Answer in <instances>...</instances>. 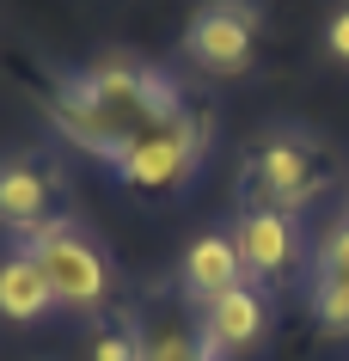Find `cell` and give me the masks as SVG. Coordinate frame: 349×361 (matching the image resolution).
I'll return each instance as SVG.
<instances>
[{"mask_svg":"<svg viewBox=\"0 0 349 361\" xmlns=\"http://www.w3.org/2000/svg\"><path fill=\"white\" fill-rule=\"evenodd\" d=\"M178 104H184V92H178L172 74L141 68V61H123V56L92 61L86 74H68V80H56L43 92V111L56 123V135L68 147L104 159L111 171L129 153V141L147 135L154 123H166Z\"/></svg>","mask_w":349,"mask_h":361,"instance_id":"cell-1","label":"cell"},{"mask_svg":"<svg viewBox=\"0 0 349 361\" xmlns=\"http://www.w3.org/2000/svg\"><path fill=\"white\" fill-rule=\"evenodd\" d=\"M325 190H331V159H325V147H319L312 135H300V129L264 135V141L245 153V171H239V196H245L252 209L300 214Z\"/></svg>","mask_w":349,"mask_h":361,"instance_id":"cell-2","label":"cell"},{"mask_svg":"<svg viewBox=\"0 0 349 361\" xmlns=\"http://www.w3.org/2000/svg\"><path fill=\"white\" fill-rule=\"evenodd\" d=\"M209 135H214L209 104H190V98H184L166 123H154L147 135L129 141V153L116 159V178H123L129 190H141V196H172V190H184L196 178L202 153H209Z\"/></svg>","mask_w":349,"mask_h":361,"instance_id":"cell-3","label":"cell"},{"mask_svg":"<svg viewBox=\"0 0 349 361\" xmlns=\"http://www.w3.org/2000/svg\"><path fill=\"white\" fill-rule=\"evenodd\" d=\"M25 251L43 264V276L56 288V306H68V312H104V306H111V294H116L111 257H104L98 239H86L74 221H56V227L31 233Z\"/></svg>","mask_w":349,"mask_h":361,"instance_id":"cell-4","label":"cell"},{"mask_svg":"<svg viewBox=\"0 0 349 361\" xmlns=\"http://www.w3.org/2000/svg\"><path fill=\"white\" fill-rule=\"evenodd\" d=\"M184 56L214 80L245 74L257 61V6L252 0H209L184 31Z\"/></svg>","mask_w":349,"mask_h":361,"instance_id":"cell-5","label":"cell"},{"mask_svg":"<svg viewBox=\"0 0 349 361\" xmlns=\"http://www.w3.org/2000/svg\"><path fill=\"white\" fill-rule=\"evenodd\" d=\"M56 221H68L61 214V171L37 153H6L0 159V233L31 239Z\"/></svg>","mask_w":349,"mask_h":361,"instance_id":"cell-6","label":"cell"},{"mask_svg":"<svg viewBox=\"0 0 349 361\" xmlns=\"http://www.w3.org/2000/svg\"><path fill=\"white\" fill-rule=\"evenodd\" d=\"M264 337H270V306H264V294L252 282L227 288L221 300L202 306V343H209L214 361L252 355V349H264Z\"/></svg>","mask_w":349,"mask_h":361,"instance_id":"cell-7","label":"cell"},{"mask_svg":"<svg viewBox=\"0 0 349 361\" xmlns=\"http://www.w3.org/2000/svg\"><path fill=\"white\" fill-rule=\"evenodd\" d=\"M233 245L245 257V276H288L300 264V227L282 209H245L233 221Z\"/></svg>","mask_w":349,"mask_h":361,"instance_id":"cell-8","label":"cell"},{"mask_svg":"<svg viewBox=\"0 0 349 361\" xmlns=\"http://www.w3.org/2000/svg\"><path fill=\"white\" fill-rule=\"evenodd\" d=\"M178 282H184V294L202 300V306L245 282V257H239V245H233V233H202V239H190Z\"/></svg>","mask_w":349,"mask_h":361,"instance_id":"cell-9","label":"cell"},{"mask_svg":"<svg viewBox=\"0 0 349 361\" xmlns=\"http://www.w3.org/2000/svg\"><path fill=\"white\" fill-rule=\"evenodd\" d=\"M56 306V288H49V276H43V264L31 257V251H13V257H0V312L6 319H43Z\"/></svg>","mask_w":349,"mask_h":361,"instance_id":"cell-10","label":"cell"},{"mask_svg":"<svg viewBox=\"0 0 349 361\" xmlns=\"http://www.w3.org/2000/svg\"><path fill=\"white\" fill-rule=\"evenodd\" d=\"M141 361H214V355L202 343V324L178 319V312H159V319L141 324Z\"/></svg>","mask_w":349,"mask_h":361,"instance_id":"cell-11","label":"cell"},{"mask_svg":"<svg viewBox=\"0 0 349 361\" xmlns=\"http://www.w3.org/2000/svg\"><path fill=\"white\" fill-rule=\"evenodd\" d=\"M312 319L325 337H349V269H312Z\"/></svg>","mask_w":349,"mask_h":361,"instance_id":"cell-12","label":"cell"},{"mask_svg":"<svg viewBox=\"0 0 349 361\" xmlns=\"http://www.w3.org/2000/svg\"><path fill=\"white\" fill-rule=\"evenodd\" d=\"M92 361H141V324H104L92 337Z\"/></svg>","mask_w":349,"mask_h":361,"instance_id":"cell-13","label":"cell"},{"mask_svg":"<svg viewBox=\"0 0 349 361\" xmlns=\"http://www.w3.org/2000/svg\"><path fill=\"white\" fill-rule=\"evenodd\" d=\"M312 269H349V214H343V221H331V227L319 233Z\"/></svg>","mask_w":349,"mask_h":361,"instance_id":"cell-14","label":"cell"},{"mask_svg":"<svg viewBox=\"0 0 349 361\" xmlns=\"http://www.w3.org/2000/svg\"><path fill=\"white\" fill-rule=\"evenodd\" d=\"M325 49H331V61H343V68H349V0H337V6H331V19H325Z\"/></svg>","mask_w":349,"mask_h":361,"instance_id":"cell-15","label":"cell"}]
</instances>
